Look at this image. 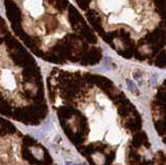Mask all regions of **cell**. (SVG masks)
Masks as SVG:
<instances>
[{
	"label": "cell",
	"mask_w": 166,
	"mask_h": 165,
	"mask_svg": "<svg viewBox=\"0 0 166 165\" xmlns=\"http://www.w3.org/2000/svg\"><path fill=\"white\" fill-rule=\"evenodd\" d=\"M127 84H128V85H129L130 89H132V90H136V87H135V85H134V83H131V82H130L129 80H127Z\"/></svg>",
	"instance_id": "cell-1"
},
{
	"label": "cell",
	"mask_w": 166,
	"mask_h": 165,
	"mask_svg": "<svg viewBox=\"0 0 166 165\" xmlns=\"http://www.w3.org/2000/svg\"><path fill=\"white\" fill-rule=\"evenodd\" d=\"M66 165H82V164H76V163L72 162V161H67Z\"/></svg>",
	"instance_id": "cell-2"
}]
</instances>
